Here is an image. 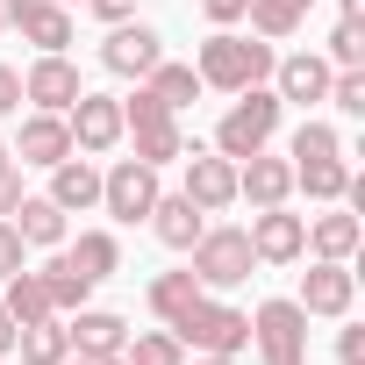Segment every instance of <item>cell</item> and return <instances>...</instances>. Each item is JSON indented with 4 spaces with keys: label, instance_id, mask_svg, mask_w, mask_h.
I'll return each instance as SVG.
<instances>
[{
    "label": "cell",
    "instance_id": "1",
    "mask_svg": "<svg viewBox=\"0 0 365 365\" xmlns=\"http://www.w3.org/2000/svg\"><path fill=\"white\" fill-rule=\"evenodd\" d=\"M201 86H222V93H244V86H265L272 79V43L265 36H237V29H215L194 58Z\"/></svg>",
    "mask_w": 365,
    "mask_h": 365
},
{
    "label": "cell",
    "instance_id": "2",
    "mask_svg": "<svg viewBox=\"0 0 365 365\" xmlns=\"http://www.w3.org/2000/svg\"><path fill=\"white\" fill-rule=\"evenodd\" d=\"M172 336L187 344L194 358H237V351L251 344V315H244V308H230V301H215V294H201L187 315L172 322Z\"/></svg>",
    "mask_w": 365,
    "mask_h": 365
},
{
    "label": "cell",
    "instance_id": "3",
    "mask_svg": "<svg viewBox=\"0 0 365 365\" xmlns=\"http://www.w3.org/2000/svg\"><path fill=\"white\" fill-rule=\"evenodd\" d=\"M279 93H272V79L265 86H244L237 101H230V115L215 122V150L222 158H251V150H265L272 143V129H279Z\"/></svg>",
    "mask_w": 365,
    "mask_h": 365
},
{
    "label": "cell",
    "instance_id": "4",
    "mask_svg": "<svg viewBox=\"0 0 365 365\" xmlns=\"http://www.w3.org/2000/svg\"><path fill=\"white\" fill-rule=\"evenodd\" d=\"M187 258H194L187 272L201 279V294H230V287H244L251 265H258V251H251L244 230H201V244H194Z\"/></svg>",
    "mask_w": 365,
    "mask_h": 365
},
{
    "label": "cell",
    "instance_id": "5",
    "mask_svg": "<svg viewBox=\"0 0 365 365\" xmlns=\"http://www.w3.org/2000/svg\"><path fill=\"white\" fill-rule=\"evenodd\" d=\"M122 136L136 143V158H143V165H172L179 150H187V136H179V115H172V108H158L143 86H136V101H122Z\"/></svg>",
    "mask_w": 365,
    "mask_h": 365
},
{
    "label": "cell",
    "instance_id": "6",
    "mask_svg": "<svg viewBox=\"0 0 365 365\" xmlns=\"http://www.w3.org/2000/svg\"><path fill=\"white\" fill-rule=\"evenodd\" d=\"M251 336L265 365H308V315L301 301H258L251 308Z\"/></svg>",
    "mask_w": 365,
    "mask_h": 365
},
{
    "label": "cell",
    "instance_id": "7",
    "mask_svg": "<svg viewBox=\"0 0 365 365\" xmlns=\"http://www.w3.org/2000/svg\"><path fill=\"white\" fill-rule=\"evenodd\" d=\"M158 165H143V158H115L108 172H101V208L115 215V222H150V208H158Z\"/></svg>",
    "mask_w": 365,
    "mask_h": 365
},
{
    "label": "cell",
    "instance_id": "8",
    "mask_svg": "<svg viewBox=\"0 0 365 365\" xmlns=\"http://www.w3.org/2000/svg\"><path fill=\"white\" fill-rule=\"evenodd\" d=\"M179 158H187V187H179V194H187L201 215H222L230 201H237V158H222V150H179Z\"/></svg>",
    "mask_w": 365,
    "mask_h": 365
},
{
    "label": "cell",
    "instance_id": "9",
    "mask_svg": "<svg viewBox=\"0 0 365 365\" xmlns=\"http://www.w3.org/2000/svg\"><path fill=\"white\" fill-rule=\"evenodd\" d=\"M158 58H165V36H158L150 22H108V36H101V65H108L115 79H143Z\"/></svg>",
    "mask_w": 365,
    "mask_h": 365
},
{
    "label": "cell",
    "instance_id": "10",
    "mask_svg": "<svg viewBox=\"0 0 365 365\" xmlns=\"http://www.w3.org/2000/svg\"><path fill=\"white\" fill-rule=\"evenodd\" d=\"M79 93H86V86H79V65H72L65 51H36V65L22 72V101L43 108V115H65Z\"/></svg>",
    "mask_w": 365,
    "mask_h": 365
},
{
    "label": "cell",
    "instance_id": "11",
    "mask_svg": "<svg viewBox=\"0 0 365 365\" xmlns=\"http://www.w3.org/2000/svg\"><path fill=\"white\" fill-rule=\"evenodd\" d=\"M65 129H72V150L101 158V150L122 143V101H115V93H79V101L65 108Z\"/></svg>",
    "mask_w": 365,
    "mask_h": 365
},
{
    "label": "cell",
    "instance_id": "12",
    "mask_svg": "<svg viewBox=\"0 0 365 365\" xmlns=\"http://www.w3.org/2000/svg\"><path fill=\"white\" fill-rule=\"evenodd\" d=\"M301 315H351V301H358V272L344 265V258H315L308 272H301Z\"/></svg>",
    "mask_w": 365,
    "mask_h": 365
},
{
    "label": "cell",
    "instance_id": "13",
    "mask_svg": "<svg viewBox=\"0 0 365 365\" xmlns=\"http://www.w3.org/2000/svg\"><path fill=\"white\" fill-rule=\"evenodd\" d=\"M244 237H251L258 265H294V258L308 251V222H301V215H287V201H279V208H258Z\"/></svg>",
    "mask_w": 365,
    "mask_h": 365
},
{
    "label": "cell",
    "instance_id": "14",
    "mask_svg": "<svg viewBox=\"0 0 365 365\" xmlns=\"http://www.w3.org/2000/svg\"><path fill=\"white\" fill-rule=\"evenodd\" d=\"M287 194H294V158H265V150L237 158V201H251V208H279Z\"/></svg>",
    "mask_w": 365,
    "mask_h": 365
},
{
    "label": "cell",
    "instance_id": "15",
    "mask_svg": "<svg viewBox=\"0 0 365 365\" xmlns=\"http://www.w3.org/2000/svg\"><path fill=\"white\" fill-rule=\"evenodd\" d=\"M329 58H315V51H294V58H272V93L279 101H301V108H315L322 93H329Z\"/></svg>",
    "mask_w": 365,
    "mask_h": 365
},
{
    "label": "cell",
    "instance_id": "16",
    "mask_svg": "<svg viewBox=\"0 0 365 365\" xmlns=\"http://www.w3.org/2000/svg\"><path fill=\"white\" fill-rule=\"evenodd\" d=\"M65 336H72V351H79V358H122V344H129V322H122L115 308H72Z\"/></svg>",
    "mask_w": 365,
    "mask_h": 365
},
{
    "label": "cell",
    "instance_id": "17",
    "mask_svg": "<svg viewBox=\"0 0 365 365\" xmlns=\"http://www.w3.org/2000/svg\"><path fill=\"white\" fill-rule=\"evenodd\" d=\"M51 201L65 208V215H86V208H101V172H93V158H58L51 165Z\"/></svg>",
    "mask_w": 365,
    "mask_h": 365
},
{
    "label": "cell",
    "instance_id": "18",
    "mask_svg": "<svg viewBox=\"0 0 365 365\" xmlns=\"http://www.w3.org/2000/svg\"><path fill=\"white\" fill-rule=\"evenodd\" d=\"M150 230H158V244H165V251H194V244H201V230H208V215H201L187 194H158Z\"/></svg>",
    "mask_w": 365,
    "mask_h": 365
},
{
    "label": "cell",
    "instance_id": "19",
    "mask_svg": "<svg viewBox=\"0 0 365 365\" xmlns=\"http://www.w3.org/2000/svg\"><path fill=\"white\" fill-rule=\"evenodd\" d=\"M15 158H22V165H43V172H51L58 158H72V129H65V115H43V108H36V115L22 122Z\"/></svg>",
    "mask_w": 365,
    "mask_h": 365
},
{
    "label": "cell",
    "instance_id": "20",
    "mask_svg": "<svg viewBox=\"0 0 365 365\" xmlns=\"http://www.w3.org/2000/svg\"><path fill=\"white\" fill-rule=\"evenodd\" d=\"M8 222H15V237H22V244H43V251H58V244H65V208H58L51 194H22V208H15Z\"/></svg>",
    "mask_w": 365,
    "mask_h": 365
},
{
    "label": "cell",
    "instance_id": "21",
    "mask_svg": "<svg viewBox=\"0 0 365 365\" xmlns=\"http://www.w3.org/2000/svg\"><path fill=\"white\" fill-rule=\"evenodd\" d=\"M358 237H365V222H358L351 208H336V201H329V215L308 222V251H315V258H344V265H351Z\"/></svg>",
    "mask_w": 365,
    "mask_h": 365
},
{
    "label": "cell",
    "instance_id": "22",
    "mask_svg": "<svg viewBox=\"0 0 365 365\" xmlns=\"http://www.w3.org/2000/svg\"><path fill=\"white\" fill-rule=\"evenodd\" d=\"M143 93H150L158 108H172V115H179V108H194V101H201V72H194V65L158 58V65L143 72Z\"/></svg>",
    "mask_w": 365,
    "mask_h": 365
},
{
    "label": "cell",
    "instance_id": "23",
    "mask_svg": "<svg viewBox=\"0 0 365 365\" xmlns=\"http://www.w3.org/2000/svg\"><path fill=\"white\" fill-rule=\"evenodd\" d=\"M36 279H43V294H51V315H72V308H86V301H93V279H86V272H79L65 251H58V258H51Z\"/></svg>",
    "mask_w": 365,
    "mask_h": 365
},
{
    "label": "cell",
    "instance_id": "24",
    "mask_svg": "<svg viewBox=\"0 0 365 365\" xmlns=\"http://www.w3.org/2000/svg\"><path fill=\"white\" fill-rule=\"evenodd\" d=\"M15 351H22V365H65V358H72V336H65L58 315H43V322H29V329L15 336Z\"/></svg>",
    "mask_w": 365,
    "mask_h": 365
},
{
    "label": "cell",
    "instance_id": "25",
    "mask_svg": "<svg viewBox=\"0 0 365 365\" xmlns=\"http://www.w3.org/2000/svg\"><path fill=\"white\" fill-rule=\"evenodd\" d=\"M194 301H201V279H194V272H158V279H150V315H158L165 329L187 315Z\"/></svg>",
    "mask_w": 365,
    "mask_h": 365
},
{
    "label": "cell",
    "instance_id": "26",
    "mask_svg": "<svg viewBox=\"0 0 365 365\" xmlns=\"http://www.w3.org/2000/svg\"><path fill=\"white\" fill-rule=\"evenodd\" d=\"M65 258H72V265H79V272H86L93 287H101L108 272H122V244H115L108 230H79V244H72Z\"/></svg>",
    "mask_w": 365,
    "mask_h": 365
},
{
    "label": "cell",
    "instance_id": "27",
    "mask_svg": "<svg viewBox=\"0 0 365 365\" xmlns=\"http://www.w3.org/2000/svg\"><path fill=\"white\" fill-rule=\"evenodd\" d=\"M294 187H301L308 201H344L351 165H344V158H308V165H294Z\"/></svg>",
    "mask_w": 365,
    "mask_h": 365
},
{
    "label": "cell",
    "instance_id": "28",
    "mask_svg": "<svg viewBox=\"0 0 365 365\" xmlns=\"http://www.w3.org/2000/svg\"><path fill=\"white\" fill-rule=\"evenodd\" d=\"M0 287H8V294H0V308H8V315H15V322H22V329H29V322H43V315H51V294H43V279H36V272H29V265H22V272H15V279H0Z\"/></svg>",
    "mask_w": 365,
    "mask_h": 365
},
{
    "label": "cell",
    "instance_id": "29",
    "mask_svg": "<svg viewBox=\"0 0 365 365\" xmlns=\"http://www.w3.org/2000/svg\"><path fill=\"white\" fill-rule=\"evenodd\" d=\"M122 365H187V344H179L172 329H129Z\"/></svg>",
    "mask_w": 365,
    "mask_h": 365
},
{
    "label": "cell",
    "instance_id": "30",
    "mask_svg": "<svg viewBox=\"0 0 365 365\" xmlns=\"http://www.w3.org/2000/svg\"><path fill=\"white\" fill-rule=\"evenodd\" d=\"M244 22H251V36L287 43V36L301 29V8H294V0H251V8H244Z\"/></svg>",
    "mask_w": 365,
    "mask_h": 365
},
{
    "label": "cell",
    "instance_id": "31",
    "mask_svg": "<svg viewBox=\"0 0 365 365\" xmlns=\"http://www.w3.org/2000/svg\"><path fill=\"white\" fill-rule=\"evenodd\" d=\"M15 29H22V36H29L36 51H65V43H72V8H58V0H43V8H36L29 22H15Z\"/></svg>",
    "mask_w": 365,
    "mask_h": 365
},
{
    "label": "cell",
    "instance_id": "32",
    "mask_svg": "<svg viewBox=\"0 0 365 365\" xmlns=\"http://www.w3.org/2000/svg\"><path fill=\"white\" fill-rule=\"evenodd\" d=\"M287 158H294V165H308V158H344V136H336L329 122H315V115H308V122L294 129V150H287Z\"/></svg>",
    "mask_w": 365,
    "mask_h": 365
},
{
    "label": "cell",
    "instance_id": "33",
    "mask_svg": "<svg viewBox=\"0 0 365 365\" xmlns=\"http://www.w3.org/2000/svg\"><path fill=\"white\" fill-rule=\"evenodd\" d=\"M329 65H336V72L365 65V22H351V15H344V22L329 29Z\"/></svg>",
    "mask_w": 365,
    "mask_h": 365
},
{
    "label": "cell",
    "instance_id": "34",
    "mask_svg": "<svg viewBox=\"0 0 365 365\" xmlns=\"http://www.w3.org/2000/svg\"><path fill=\"white\" fill-rule=\"evenodd\" d=\"M322 101H336V115H365V65H351V72H329V93Z\"/></svg>",
    "mask_w": 365,
    "mask_h": 365
},
{
    "label": "cell",
    "instance_id": "35",
    "mask_svg": "<svg viewBox=\"0 0 365 365\" xmlns=\"http://www.w3.org/2000/svg\"><path fill=\"white\" fill-rule=\"evenodd\" d=\"M22 265H29V244L15 237V222H8V215H0V279H15Z\"/></svg>",
    "mask_w": 365,
    "mask_h": 365
},
{
    "label": "cell",
    "instance_id": "36",
    "mask_svg": "<svg viewBox=\"0 0 365 365\" xmlns=\"http://www.w3.org/2000/svg\"><path fill=\"white\" fill-rule=\"evenodd\" d=\"M336 365H365V329H358V322L336 329Z\"/></svg>",
    "mask_w": 365,
    "mask_h": 365
},
{
    "label": "cell",
    "instance_id": "37",
    "mask_svg": "<svg viewBox=\"0 0 365 365\" xmlns=\"http://www.w3.org/2000/svg\"><path fill=\"white\" fill-rule=\"evenodd\" d=\"M8 115H22V72L0 65V122H8Z\"/></svg>",
    "mask_w": 365,
    "mask_h": 365
},
{
    "label": "cell",
    "instance_id": "38",
    "mask_svg": "<svg viewBox=\"0 0 365 365\" xmlns=\"http://www.w3.org/2000/svg\"><path fill=\"white\" fill-rule=\"evenodd\" d=\"M22 208V165H0V215Z\"/></svg>",
    "mask_w": 365,
    "mask_h": 365
},
{
    "label": "cell",
    "instance_id": "39",
    "mask_svg": "<svg viewBox=\"0 0 365 365\" xmlns=\"http://www.w3.org/2000/svg\"><path fill=\"white\" fill-rule=\"evenodd\" d=\"M244 8H251V0H201V15H208L215 29H230V22H244Z\"/></svg>",
    "mask_w": 365,
    "mask_h": 365
},
{
    "label": "cell",
    "instance_id": "40",
    "mask_svg": "<svg viewBox=\"0 0 365 365\" xmlns=\"http://www.w3.org/2000/svg\"><path fill=\"white\" fill-rule=\"evenodd\" d=\"M86 8H93L101 22H129V15H136V0H86Z\"/></svg>",
    "mask_w": 365,
    "mask_h": 365
},
{
    "label": "cell",
    "instance_id": "41",
    "mask_svg": "<svg viewBox=\"0 0 365 365\" xmlns=\"http://www.w3.org/2000/svg\"><path fill=\"white\" fill-rule=\"evenodd\" d=\"M36 8H43V0H0V15H8V22H29Z\"/></svg>",
    "mask_w": 365,
    "mask_h": 365
},
{
    "label": "cell",
    "instance_id": "42",
    "mask_svg": "<svg viewBox=\"0 0 365 365\" xmlns=\"http://www.w3.org/2000/svg\"><path fill=\"white\" fill-rule=\"evenodd\" d=\"M15 336H22V322H15L8 308H0V358H8V351H15Z\"/></svg>",
    "mask_w": 365,
    "mask_h": 365
},
{
    "label": "cell",
    "instance_id": "43",
    "mask_svg": "<svg viewBox=\"0 0 365 365\" xmlns=\"http://www.w3.org/2000/svg\"><path fill=\"white\" fill-rule=\"evenodd\" d=\"M336 8H344V15H351V22H365V0H336Z\"/></svg>",
    "mask_w": 365,
    "mask_h": 365
},
{
    "label": "cell",
    "instance_id": "44",
    "mask_svg": "<svg viewBox=\"0 0 365 365\" xmlns=\"http://www.w3.org/2000/svg\"><path fill=\"white\" fill-rule=\"evenodd\" d=\"M65 365H122V358H79V351H72V358H65Z\"/></svg>",
    "mask_w": 365,
    "mask_h": 365
},
{
    "label": "cell",
    "instance_id": "45",
    "mask_svg": "<svg viewBox=\"0 0 365 365\" xmlns=\"http://www.w3.org/2000/svg\"><path fill=\"white\" fill-rule=\"evenodd\" d=\"M0 165H15V150H8V136H0Z\"/></svg>",
    "mask_w": 365,
    "mask_h": 365
},
{
    "label": "cell",
    "instance_id": "46",
    "mask_svg": "<svg viewBox=\"0 0 365 365\" xmlns=\"http://www.w3.org/2000/svg\"><path fill=\"white\" fill-rule=\"evenodd\" d=\"M194 365H237V358H194Z\"/></svg>",
    "mask_w": 365,
    "mask_h": 365
},
{
    "label": "cell",
    "instance_id": "47",
    "mask_svg": "<svg viewBox=\"0 0 365 365\" xmlns=\"http://www.w3.org/2000/svg\"><path fill=\"white\" fill-rule=\"evenodd\" d=\"M58 8H86V0H58Z\"/></svg>",
    "mask_w": 365,
    "mask_h": 365
},
{
    "label": "cell",
    "instance_id": "48",
    "mask_svg": "<svg viewBox=\"0 0 365 365\" xmlns=\"http://www.w3.org/2000/svg\"><path fill=\"white\" fill-rule=\"evenodd\" d=\"M294 8H301V15H308V8H315V0H294Z\"/></svg>",
    "mask_w": 365,
    "mask_h": 365
},
{
    "label": "cell",
    "instance_id": "49",
    "mask_svg": "<svg viewBox=\"0 0 365 365\" xmlns=\"http://www.w3.org/2000/svg\"><path fill=\"white\" fill-rule=\"evenodd\" d=\"M0 29H8V15H0Z\"/></svg>",
    "mask_w": 365,
    "mask_h": 365
},
{
    "label": "cell",
    "instance_id": "50",
    "mask_svg": "<svg viewBox=\"0 0 365 365\" xmlns=\"http://www.w3.org/2000/svg\"><path fill=\"white\" fill-rule=\"evenodd\" d=\"M0 365H8V358H0Z\"/></svg>",
    "mask_w": 365,
    "mask_h": 365
}]
</instances>
